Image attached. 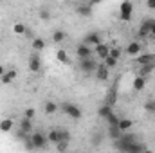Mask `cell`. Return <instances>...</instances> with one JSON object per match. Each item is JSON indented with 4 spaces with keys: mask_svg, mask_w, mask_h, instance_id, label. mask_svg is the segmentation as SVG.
<instances>
[{
    "mask_svg": "<svg viewBox=\"0 0 155 153\" xmlns=\"http://www.w3.org/2000/svg\"><path fill=\"white\" fill-rule=\"evenodd\" d=\"M155 60V54H150V52H146V54H139L137 58H135V61L143 67V65H152Z\"/></svg>",
    "mask_w": 155,
    "mask_h": 153,
    "instance_id": "7c38bea8",
    "label": "cell"
},
{
    "mask_svg": "<svg viewBox=\"0 0 155 153\" xmlns=\"http://www.w3.org/2000/svg\"><path fill=\"white\" fill-rule=\"evenodd\" d=\"M79 69H81V72H85V74L96 72V70H97V61H96L94 58H87V60H81V61H79Z\"/></svg>",
    "mask_w": 155,
    "mask_h": 153,
    "instance_id": "8992f818",
    "label": "cell"
},
{
    "mask_svg": "<svg viewBox=\"0 0 155 153\" xmlns=\"http://www.w3.org/2000/svg\"><path fill=\"white\" fill-rule=\"evenodd\" d=\"M146 7L148 9H155V0H148L146 2Z\"/></svg>",
    "mask_w": 155,
    "mask_h": 153,
    "instance_id": "ab89813d",
    "label": "cell"
},
{
    "mask_svg": "<svg viewBox=\"0 0 155 153\" xmlns=\"http://www.w3.org/2000/svg\"><path fill=\"white\" fill-rule=\"evenodd\" d=\"M47 141H49V142H52V144H58V142H60V128L51 130V132H49V135H47Z\"/></svg>",
    "mask_w": 155,
    "mask_h": 153,
    "instance_id": "44dd1931",
    "label": "cell"
},
{
    "mask_svg": "<svg viewBox=\"0 0 155 153\" xmlns=\"http://www.w3.org/2000/svg\"><path fill=\"white\" fill-rule=\"evenodd\" d=\"M139 52H141V43H137V41L128 43V47H126V54H130V56H139Z\"/></svg>",
    "mask_w": 155,
    "mask_h": 153,
    "instance_id": "9a60e30c",
    "label": "cell"
},
{
    "mask_svg": "<svg viewBox=\"0 0 155 153\" xmlns=\"http://www.w3.org/2000/svg\"><path fill=\"white\" fill-rule=\"evenodd\" d=\"M76 13L79 16H92V4H79L76 5Z\"/></svg>",
    "mask_w": 155,
    "mask_h": 153,
    "instance_id": "4fadbf2b",
    "label": "cell"
},
{
    "mask_svg": "<svg viewBox=\"0 0 155 153\" xmlns=\"http://www.w3.org/2000/svg\"><path fill=\"white\" fill-rule=\"evenodd\" d=\"M121 135H123V132L117 128V126H108V137L116 142V141H119L121 139Z\"/></svg>",
    "mask_w": 155,
    "mask_h": 153,
    "instance_id": "ffe728a7",
    "label": "cell"
},
{
    "mask_svg": "<svg viewBox=\"0 0 155 153\" xmlns=\"http://www.w3.org/2000/svg\"><path fill=\"white\" fill-rule=\"evenodd\" d=\"M20 132L22 133H31L33 132V121H29V119H22L20 121Z\"/></svg>",
    "mask_w": 155,
    "mask_h": 153,
    "instance_id": "ac0fdd59",
    "label": "cell"
},
{
    "mask_svg": "<svg viewBox=\"0 0 155 153\" xmlns=\"http://www.w3.org/2000/svg\"><path fill=\"white\" fill-rule=\"evenodd\" d=\"M144 110L150 112V114H155V99H148L144 103Z\"/></svg>",
    "mask_w": 155,
    "mask_h": 153,
    "instance_id": "4dcf8cb0",
    "label": "cell"
},
{
    "mask_svg": "<svg viewBox=\"0 0 155 153\" xmlns=\"http://www.w3.org/2000/svg\"><path fill=\"white\" fill-rule=\"evenodd\" d=\"M108 56L119 61V58H121V49H117V47H114V49H110V54H108Z\"/></svg>",
    "mask_w": 155,
    "mask_h": 153,
    "instance_id": "d6a6232c",
    "label": "cell"
},
{
    "mask_svg": "<svg viewBox=\"0 0 155 153\" xmlns=\"http://www.w3.org/2000/svg\"><path fill=\"white\" fill-rule=\"evenodd\" d=\"M132 126H134V121H132V119H126V117H121V121H119V124H117V128H119L123 133L128 132Z\"/></svg>",
    "mask_w": 155,
    "mask_h": 153,
    "instance_id": "2e32d148",
    "label": "cell"
},
{
    "mask_svg": "<svg viewBox=\"0 0 155 153\" xmlns=\"http://www.w3.org/2000/svg\"><path fill=\"white\" fill-rule=\"evenodd\" d=\"M134 90H137V92H141V90H144V86H146V77H141V76H135L134 77Z\"/></svg>",
    "mask_w": 155,
    "mask_h": 153,
    "instance_id": "e0dca14e",
    "label": "cell"
},
{
    "mask_svg": "<svg viewBox=\"0 0 155 153\" xmlns=\"http://www.w3.org/2000/svg\"><path fill=\"white\" fill-rule=\"evenodd\" d=\"M92 54H94L92 47H88V45H85V43H79L76 47V56L79 58V61H81V60H87V58H92Z\"/></svg>",
    "mask_w": 155,
    "mask_h": 153,
    "instance_id": "52a82bcc",
    "label": "cell"
},
{
    "mask_svg": "<svg viewBox=\"0 0 155 153\" xmlns=\"http://www.w3.org/2000/svg\"><path fill=\"white\" fill-rule=\"evenodd\" d=\"M143 153H153V151H150V150H146V151H143Z\"/></svg>",
    "mask_w": 155,
    "mask_h": 153,
    "instance_id": "7bdbcfd3",
    "label": "cell"
},
{
    "mask_svg": "<svg viewBox=\"0 0 155 153\" xmlns=\"http://www.w3.org/2000/svg\"><path fill=\"white\" fill-rule=\"evenodd\" d=\"M83 43H85V45H88V47H90V45L97 47V45H99V43H103V41H101V38H99V34H97V33H88V34L85 36V40H83Z\"/></svg>",
    "mask_w": 155,
    "mask_h": 153,
    "instance_id": "8fae6325",
    "label": "cell"
},
{
    "mask_svg": "<svg viewBox=\"0 0 155 153\" xmlns=\"http://www.w3.org/2000/svg\"><path fill=\"white\" fill-rule=\"evenodd\" d=\"M56 60H58L60 63H69V61H71V58H69L67 50H63V49H60V50L56 52Z\"/></svg>",
    "mask_w": 155,
    "mask_h": 153,
    "instance_id": "484cf974",
    "label": "cell"
},
{
    "mask_svg": "<svg viewBox=\"0 0 155 153\" xmlns=\"http://www.w3.org/2000/svg\"><path fill=\"white\" fill-rule=\"evenodd\" d=\"M153 69H155V65H153V63H152V65H143V67L139 69V74H137V76L146 77V79H148V76H150V74L153 72Z\"/></svg>",
    "mask_w": 155,
    "mask_h": 153,
    "instance_id": "7402d4cb",
    "label": "cell"
},
{
    "mask_svg": "<svg viewBox=\"0 0 155 153\" xmlns=\"http://www.w3.org/2000/svg\"><path fill=\"white\" fill-rule=\"evenodd\" d=\"M0 81H2V83H4V85H9V83H11V81H13V79H11V77L7 76V74H4V76L0 77Z\"/></svg>",
    "mask_w": 155,
    "mask_h": 153,
    "instance_id": "f35d334b",
    "label": "cell"
},
{
    "mask_svg": "<svg viewBox=\"0 0 155 153\" xmlns=\"http://www.w3.org/2000/svg\"><path fill=\"white\" fill-rule=\"evenodd\" d=\"M31 142H33V148L35 150H43L49 141H47V135H43L41 132H35L31 135Z\"/></svg>",
    "mask_w": 155,
    "mask_h": 153,
    "instance_id": "5b68a950",
    "label": "cell"
},
{
    "mask_svg": "<svg viewBox=\"0 0 155 153\" xmlns=\"http://www.w3.org/2000/svg\"><path fill=\"white\" fill-rule=\"evenodd\" d=\"M67 148H69V142H58V144H56V150L60 153L67 151Z\"/></svg>",
    "mask_w": 155,
    "mask_h": 153,
    "instance_id": "d590c367",
    "label": "cell"
},
{
    "mask_svg": "<svg viewBox=\"0 0 155 153\" xmlns=\"http://www.w3.org/2000/svg\"><path fill=\"white\" fill-rule=\"evenodd\" d=\"M5 74H7V76L11 77V79H16V76H18V72H16V70H15V69H11V70H7V72H5Z\"/></svg>",
    "mask_w": 155,
    "mask_h": 153,
    "instance_id": "74e56055",
    "label": "cell"
},
{
    "mask_svg": "<svg viewBox=\"0 0 155 153\" xmlns=\"http://www.w3.org/2000/svg\"><path fill=\"white\" fill-rule=\"evenodd\" d=\"M150 34H152V36H153V38H155V25H153V27H152V33H150Z\"/></svg>",
    "mask_w": 155,
    "mask_h": 153,
    "instance_id": "b9f144b4",
    "label": "cell"
},
{
    "mask_svg": "<svg viewBox=\"0 0 155 153\" xmlns=\"http://www.w3.org/2000/svg\"><path fill=\"white\" fill-rule=\"evenodd\" d=\"M94 54H96L97 58H101V60H107L108 54H110V47H108L107 43H99L97 47H94Z\"/></svg>",
    "mask_w": 155,
    "mask_h": 153,
    "instance_id": "9c48e42d",
    "label": "cell"
},
{
    "mask_svg": "<svg viewBox=\"0 0 155 153\" xmlns=\"http://www.w3.org/2000/svg\"><path fill=\"white\" fill-rule=\"evenodd\" d=\"M117 151L121 153H143L146 151V146L143 144V142H134V144H128V146H119V148H116Z\"/></svg>",
    "mask_w": 155,
    "mask_h": 153,
    "instance_id": "277c9868",
    "label": "cell"
},
{
    "mask_svg": "<svg viewBox=\"0 0 155 153\" xmlns=\"http://www.w3.org/2000/svg\"><path fill=\"white\" fill-rule=\"evenodd\" d=\"M31 45H33V50H35V52H40V50L45 49V40L43 38H35Z\"/></svg>",
    "mask_w": 155,
    "mask_h": 153,
    "instance_id": "cb8c5ba5",
    "label": "cell"
},
{
    "mask_svg": "<svg viewBox=\"0 0 155 153\" xmlns=\"http://www.w3.org/2000/svg\"><path fill=\"white\" fill-rule=\"evenodd\" d=\"M121 117L123 115H117V114H112L108 119H107V122H108V126H117L119 124V121H121Z\"/></svg>",
    "mask_w": 155,
    "mask_h": 153,
    "instance_id": "f546056e",
    "label": "cell"
},
{
    "mask_svg": "<svg viewBox=\"0 0 155 153\" xmlns=\"http://www.w3.org/2000/svg\"><path fill=\"white\" fill-rule=\"evenodd\" d=\"M112 114H114V112H112V106H107V105H103V106L97 110V115H99L101 119H108Z\"/></svg>",
    "mask_w": 155,
    "mask_h": 153,
    "instance_id": "603a6c76",
    "label": "cell"
},
{
    "mask_svg": "<svg viewBox=\"0 0 155 153\" xmlns=\"http://www.w3.org/2000/svg\"><path fill=\"white\" fill-rule=\"evenodd\" d=\"M103 63H105L108 69H114V67L117 65V60H114V58H110V56H108L107 60H103Z\"/></svg>",
    "mask_w": 155,
    "mask_h": 153,
    "instance_id": "e575fe53",
    "label": "cell"
},
{
    "mask_svg": "<svg viewBox=\"0 0 155 153\" xmlns=\"http://www.w3.org/2000/svg\"><path fill=\"white\" fill-rule=\"evenodd\" d=\"M101 142H103V133H101V132L94 133V135H92V144H94V146H99Z\"/></svg>",
    "mask_w": 155,
    "mask_h": 153,
    "instance_id": "1f68e13d",
    "label": "cell"
},
{
    "mask_svg": "<svg viewBox=\"0 0 155 153\" xmlns=\"http://www.w3.org/2000/svg\"><path fill=\"white\" fill-rule=\"evenodd\" d=\"M69 141H71V133H69V130L60 128V142H69Z\"/></svg>",
    "mask_w": 155,
    "mask_h": 153,
    "instance_id": "f1b7e54d",
    "label": "cell"
},
{
    "mask_svg": "<svg viewBox=\"0 0 155 153\" xmlns=\"http://www.w3.org/2000/svg\"><path fill=\"white\" fill-rule=\"evenodd\" d=\"M56 110H58V105H56L54 101H47V103H45V114L52 115Z\"/></svg>",
    "mask_w": 155,
    "mask_h": 153,
    "instance_id": "4316f807",
    "label": "cell"
},
{
    "mask_svg": "<svg viewBox=\"0 0 155 153\" xmlns=\"http://www.w3.org/2000/svg\"><path fill=\"white\" fill-rule=\"evenodd\" d=\"M40 18H41V20H49V18H51V11L41 9V11H40Z\"/></svg>",
    "mask_w": 155,
    "mask_h": 153,
    "instance_id": "8d00e7d4",
    "label": "cell"
},
{
    "mask_svg": "<svg viewBox=\"0 0 155 153\" xmlns=\"http://www.w3.org/2000/svg\"><path fill=\"white\" fill-rule=\"evenodd\" d=\"M25 31H27V27H25L24 24H20V22L13 25V33H15V34H25Z\"/></svg>",
    "mask_w": 155,
    "mask_h": 153,
    "instance_id": "83f0119b",
    "label": "cell"
},
{
    "mask_svg": "<svg viewBox=\"0 0 155 153\" xmlns=\"http://www.w3.org/2000/svg\"><path fill=\"white\" fill-rule=\"evenodd\" d=\"M108 70H110V69H108L105 63H99V65H97V70H96V77H97L99 81H107V79H108Z\"/></svg>",
    "mask_w": 155,
    "mask_h": 153,
    "instance_id": "5bb4252c",
    "label": "cell"
},
{
    "mask_svg": "<svg viewBox=\"0 0 155 153\" xmlns=\"http://www.w3.org/2000/svg\"><path fill=\"white\" fill-rule=\"evenodd\" d=\"M4 74H5V69H4V67H2V65H0V77L4 76Z\"/></svg>",
    "mask_w": 155,
    "mask_h": 153,
    "instance_id": "60d3db41",
    "label": "cell"
},
{
    "mask_svg": "<svg viewBox=\"0 0 155 153\" xmlns=\"http://www.w3.org/2000/svg\"><path fill=\"white\" fill-rule=\"evenodd\" d=\"M153 65H155V60H153Z\"/></svg>",
    "mask_w": 155,
    "mask_h": 153,
    "instance_id": "ee69618b",
    "label": "cell"
},
{
    "mask_svg": "<svg viewBox=\"0 0 155 153\" xmlns=\"http://www.w3.org/2000/svg\"><path fill=\"white\" fill-rule=\"evenodd\" d=\"M60 110L65 115H69L71 119H81V115H83L81 108L76 106V105H72V103H69V101H63V103L60 105Z\"/></svg>",
    "mask_w": 155,
    "mask_h": 153,
    "instance_id": "6da1fadb",
    "label": "cell"
},
{
    "mask_svg": "<svg viewBox=\"0 0 155 153\" xmlns=\"http://www.w3.org/2000/svg\"><path fill=\"white\" fill-rule=\"evenodd\" d=\"M40 69H41V60H40V56L36 52H33L31 58H29V70L31 72H40Z\"/></svg>",
    "mask_w": 155,
    "mask_h": 153,
    "instance_id": "30bf717a",
    "label": "cell"
},
{
    "mask_svg": "<svg viewBox=\"0 0 155 153\" xmlns=\"http://www.w3.org/2000/svg\"><path fill=\"white\" fill-rule=\"evenodd\" d=\"M117 85H119V79L114 81V85L110 86V90L107 92V96H105V103L103 105H107V106H112L114 108V105H116L117 101Z\"/></svg>",
    "mask_w": 155,
    "mask_h": 153,
    "instance_id": "3957f363",
    "label": "cell"
},
{
    "mask_svg": "<svg viewBox=\"0 0 155 153\" xmlns=\"http://www.w3.org/2000/svg\"><path fill=\"white\" fill-rule=\"evenodd\" d=\"M155 25V20H144L143 24H141V27H139V36L141 38H146V36H150V33H152V27Z\"/></svg>",
    "mask_w": 155,
    "mask_h": 153,
    "instance_id": "ba28073f",
    "label": "cell"
},
{
    "mask_svg": "<svg viewBox=\"0 0 155 153\" xmlns=\"http://www.w3.org/2000/svg\"><path fill=\"white\" fill-rule=\"evenodd\" d=\"M35 115H36L35 108H27V110L24 112V119H29V121H33V119H35Z\"/></svg>",
    "mask_w": 155,
    "mask_h": 153,
    "instance_id": "836d02e7",
    "label": "cell"
},
{
    "mask_svg": "<svg viewBox=\"0 0 155 153\" xmlns=\"http://www.w3.org/2000/svg\"><path fill=\"white\" fill-rule=\"evenodd\" d=\"M132 15H134V4L130 0H124L119 7V18L123 22H130L132 20Z\"/></svg>",
    "mask_w": 155,
    "mask_h": 153,
    "instance_id": "7a4b0ae2",
    "label": "cell"
},
{
    "mask_svg": "<svg viewBox=\"0 0 155 153\" xmlns=\"http://www.w3.org/2000/svg\"><path fill=\"white\" fill-rule=\"evenodd\" d=\"M13 126H15L13 119H2V121H0V132H4V133L11 132V130H13Z\"/></svg>",
    "mask_w": 155,
    "mask_h": 153,
    "instance_id": "d6986e66",
    "label": "cell"
},
{
    "mask_svg": "<svg viewBox=\"0 0 155 153\" xmlns=\"http://www.w3.org/2000/svg\"><path fill=\"white\" fill-rule=\"evenodd\" d=\"M65 36H67V34H65L63 29H56V31L52 33V41H54V43H61V41L65 40Z\"/></svg>",
    "mask_w": 155,
    "mask_h": 153,
    "instance_id": "d4e9b609",
    "label": "cell"
}]
</instances>
